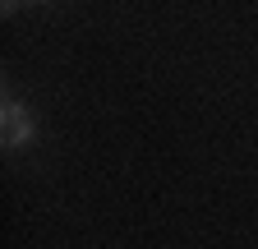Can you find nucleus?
<instances>
[{
  "label": "nucleus",
  "instance_id": "1",
  "mask_svg": "<svg viewBox=\"0 0 258 249\" xmlns=\"http://www.w3.org/2000/svg\"><path fill=\"white\" fill-rule=\"evenodd\" d=\"M0 134H5V148L10 152H19L32 139V115H28V106L19 97H5V102H0Z\"/></svg>",
  "mask_w": 258,
  "mask_h": 249
}]
</instances>
